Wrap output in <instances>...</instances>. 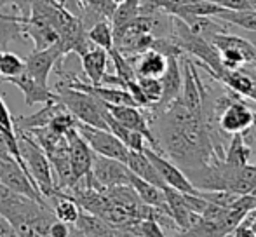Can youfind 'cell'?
Here are the masks:
<instances>
[{
  "instance_id": "1",
  "label": "cell",
  "mask_w": 256,
  "mask_h": 237,
  "mask_svg": "<svg viewBox=\"0 0 256 237\" xmlns=\"http://www.w3.org/2000/svg\"><path fill=\"white\" fill-rule=\"evenodd\" d=\"M16 134H18V148H20L21 159H23L24 168H26L28 178L34 182V185L37 186L40 196L48 202L49 197H52L58 190L51 162H49L46 152L40 148V145L26 131L16 128Z\"/></svg>"
},
{
  "instance_id": "2",
  "label": "cell",
  "mask_w": 256,
  "mask_h": 237,
  "mask_svg": "<svg viewBox=\"0 0 256 237\" xmlns=\"http://www.w3.org/2000/svg\"><path fill=\"white\" fill-rule=\"evenodd\" d=\"M54 92H56L58 102L77 118L78 122L92 126V128L108 129L106 120H104L106 106H104L102 100L63 84H56V91Z\"/></svg>"
},
{
  "instance_id": "3",
  "label": "cell",
  "mask_w": 256,
  "mask_h": 237,
  "mask_svg": "<svg viewBox=\"0 0 256 237\" xmlns=\"http://www.w3.org/2000/svg\"><path fill=\"white\" fill-rule=\"evenodd\" d=\"M129 176H131V171L124 162L94 154L91 171L78 182L84 183L86 186L100 190L118 185H129Z\"/></svg>"
},
{
  "instance_id": "4",
  "label": "cell",
  "mask_w": 256,
  "mask_h": 237,
  "mask_svg": "<svg viewBox=\"0 0 256 237\" xmlns=\"http://www.w3.org/2000/svg\"><path fill=\"white\" fill-rule=\"evenodd\" d=\"M77 131L80 132L82 138L88 142V145L91 146V150L98 156L103 157H110V159L120 160L126 164L128 160V146L120 142L115 134H112L108 129H100V128H92V126L82 124L77 120Z\"/></svg>"
},
{
  "instance_id": "5",
  "label": "cell",
  "mask_w": 256,
  "mask_h": 237,
  "mask_svg": "<svg viewBox=\"0 0 256 237\" xmlns=\"http://www.w3.org/2000/svg\"><path fill=\"white\" fill-rule=\"evenodd\" d=\"M108 114L115 118L117 122H120L122 126L132 129V131L140 132V134L145 136L146 143H148L150 148H154L155 152L160 154V148H158V143L155 140L152 129H150V122L146 118V114L143 112L140 106H131V105H106Z\"/></svg>"
},
{
  "instance_id": "6",
  "label": "cell",
  "mask_w": 256,
  "mask_h": 237,
  "mask_svg": "<svg viewBox=\"0 0 256 237\" xmlns=\"http://www.w3.org/2000/svg\"><path fill=\"white\" fill-rule=\"evenodd\" d=\"M143 152H145V156L150 159V162L154 164L157 173L160 174L162 182H164L168 186H171V188L178 190V192H183V194H199V190L192 185V182L188 180V176H186L176 164H172L169 159H166L162 154L155 152V150L150 148L148 145L145 146Z\"/></svg>"
},
{
  "instance_id": "7",
  "label": "cell",
  "mask_w": 256,
  "mask_h": 237,
  "mask_svg": "<svg viewBox=\"0 0 256 237\" xmlns=\"http://www.w3.org/2000/svg\"><path fill=\"white\" fill-rule=\"evenodd\" d=\"M0 183L4 186H7V188H10L12 192L30 197V199L37 200V202L48 204L44 197L40 196V192L37 190V186L34 185V182L28 178V174L16 164V160H7L0 157Z\"/></svg>"
},
{
  "instance_id": "8",
  "label": "cell",
  "mask_w": 256,
  "mask_h": 237,
  "mask_svg": "<svg viewBox=\"0 0 256 237\" xmlns=\"http://www.w3.org/2000/svg\"><path fill=\"white\" fill-rule=\"evenodd\" d=\"M63 56L64 54L61 52L58 44L46 49H35L32 54H28L24 58V72L30 77H34L38 84L49 86V75H51L52 68L60 63Z\"/></svg>"
},
{
  "instance_id": "9",
  "label": "cell",
  "mask_w": 256,
  "mask_h": 237,
  "mask_svg": "<svg viewBox=\"0 0 256 237\" xmlns=\"http://www.w3.org/2000/svg\"><path fill=\"white\" fill-rule=\"evenodd\" d=\"M162 84V96L160 102L155 105L148 106L150 114H158L171 105L174 100L180 98L182 92V84H183V74L182 66H180V56H168V64H166V72L160 77Z\"/></svg>"
},
{
  "instance_id": "10",
  "label": "cell",
  "mask_w": 256,
  "mask_h": 237,
  "mask_svg": "<svg viewBox=\"0 0 256 237\" xmlns=\"http://www.w3.org/2000/svg\"><path fill=\"white\" fill-rule=\"evenodd\" d=\"M254 112L240 98H234L222 112L218 114V128L223 132L236 134L244 132L253 126Z\"/></svg>"
},
{
  "instance_id": "11",
  "label": "cell",
  "mask_w": 256,
  "mask_h": 237,
  "mask_svg": "<svg viewBox=\"0 0 256 237\" xmlns=\"http://www.w3.org/2000/svg\"><path fill=\"white\" fill-rule=\"evenodd\" d=\"M64 136H66V140H68V150H70L72 173H74V180H75V183H77L78 180H82L91 171L94 152H92L91 146L88 145V142L80 136L77 128H72Z\"/></svg>"
},
{
  "instance_id": "12",
  "label": "cell",
  "mask_w": 256,
  "mask_h": 237,
  "mask_svg": "<svg viewBox=\"0 0 256 237\" xmlns=\"http://www.w3.org/2000/svg\"><path fill=\"white\" fill-rule=\"evenodd\" d=\"M4 82H9V84L16 86L24 96V105L26 106H32V105H37V103H48V102H52L56 100V92L49 89V86H42L35 80L34 77L26 74V72H21V74L14 75V77H9V78H0Z\"/></svg>"
},
{
  "instance_id": "13",
  "label": "cell",
  "mask_w": 256,
  "mask_h": 237,
  "mask_svg": "<svg viewBox=\"0 0 256 237\" xmlns=\"http://www.w3.org/2000/svg\"><path fill=\"white\" fill-rule=\"evenodd\" d=\"M134 68L136 77H155L160 78L162 74L166 72V64H168V58L160 54L155 49H146V51L140 52L134 56H126Z\"/></svg>"
},
{
  "instance_id": "14",
  "label": "cell",
  "mask_w": 256,
  "mask_h": 237,
  "mask_svg": "<svg viewBox=\"0 0 256 237\" xmlns=\"http://www.w3.org/2000/svg\"><path fill=\"white\" fill-rule=\"evenodd\" d=\"M70 227V237H117L114 227L84 210L80 211L77 222Z\"/></svg>"
},
{
  "instance_id": "15",
  "label": "cell",
  "mask_w": 256,
  "mask_h": 237,
  "mask_svg": "<svg viewBox=\"0 0 256 237\" xmlns=\"http://www.w3.org/2000/svg\"><path fill=\"white\" fill-rule=\"evenodd\" d=\"M80 58V63H82V70H84L86 77L89 78V84H94V86H100L106 74V66H108V51H104L102 48H96L92 46L91 49L84 52Z\"/></svg>"
},
{
  "instance_id": "16",
  "label": "cell",
  "mask_w": 256,
  "mask_h": 237,
  "mask_svg": "<svg viewBox=\"0 0 256 237\" xmlns=\"http://www.w3.org/2000/svg\"><path fill=\"white\" fill-rule=\"evenodd\" d=\"M164 196H166V204H168L169 214H171V218L174 220L176 227H178L182 232L188 230V228L192 227L197 214H194L192 211L186 208L185 200H183V194L166 185Z\"/></svg>"
},
{
  "instance_id": "17",
  "label": "cell",
  "mask_w": 256,
  "mask_h": 237,
  "mask_svg": "<svg viewBox=\"0 0 256 237\" xmlns=\"http://www.w3.org/2000/svg\"><path fill=\"white\" fill-rule=\"evenodd\" d=\"M129 185H131V188L134 190L136 196L140 197V200H142L143 204L154 208V210L168 211L169 213L168 204H166L164 188H160V186H157V185H152V183L145 182V180H142L132 173H131V176H129Z\"/></svg>"
},
{
  "instance_id": "18",
  "label": "cell",
  "mask_w": 256,
  "mask_h": 237,
  "mask_svg": "<svg viewBox=\"0 0 256 237\" xmlns=\"http://www.w3.org/2000/svg\"><path fill=\"white\" fill-rule=\"evenodd\" d=\"M209 42H211L218 51H222V49H236V51H239L240 54L244 56L246 63H256V49L244 35L222 32V34L212 35Z\"/></svg>"
},
{
  "instance_id": "19",
  "label": "cell",
  "mask_w": 256,
  "mask_h": 237,
  "mask_svg": "<svg viewBox=\"0 0 256 237\" xmlns=\"http://www.w3.org/2000/svg\"><path fill=\"white\" fill-rule=\"evenodd\" d=\"M126 166L129 168V171H131L132 174H136V176L145 180V182L160 186V188H164L166 186V183L162 182L160 174L157 173V170H155L154 164L150 162L148 157L145 156V152H134V150H129Z\"/></svg>"
},
{
  "instance_id": "20",
  "label": "cell",
  "mask_w": 256,
  "mask_h": 237,
  "mask_svg": "<svg viewBox=\"0 0 256 237\" xmlns=\"http://www.w3.org/2000/svg\"><path fill=\"white\" fill-rule=\"evenodd\" d=\"M104 120H106L108 131H110L112 134L117 136V138L128 146V150H134V152H143V150H145L146 140L143 134H140V132L132 131V129L122 126L120 122H117L110 114H108V110H106V114H104Z\"/></svg>"
},
{
  "instance_id": "21",
  "label": "cell",
  "mask_w": 256,
  "mask_h": 237,
  "mask_svg": "<svg viewBox=\"0 0 256 237\" xmlns=\"http://www.w3.org/2000/svg\"><path fill=\"white\" fill-rule=\"evenodd\" d=\"M28 21V16L0 12V44L7 48L12 40H18L23 35V24Z\"/></svg>"
},
{
  "instance_id": "22",
  "label": "cell",
  "mask_w": 256,
  "mask_h": 237,
  "mask_svg": "<svg viewBox=\"0 0 256 237\" xmlns=\"http://www.w3.org/2000/svg\"><path fill=\"white\" fill-rule=\"evenodd\" d=\"M216 20L223 21L226 24H234V26L240 28L244 32H256V10L251 9H240V10H232V9H223L218 16H214Z\"/></svg>"
},
{
  "instance_id": "23",
  "label": "cell",
  "mask_w": 256,
  "mask_h": 237,
  "mask_svg": "<svg viewBox=\"0 0 256 237\" xmlns=\"http://www.w3.org/2000/svg\"><path fill=\"white\" fill-rule=\"evenodd\" d=\"M78 7L84 9L86 18H94V23H98V21H103V20L110 21L112 14H114L117 6H115L112 0H78ZM84 20H80V21H84Z\"/></svg>"
},
{
  "instance_id": "24",
  "label": "cell",
  "mask_w": 256,
  "mask_h": 237,
  "mask_svg": "<svg viewBox=\"0 0 256 237\" xmlns=\"http://www.w3.org/2000/svg\"><path fill=\"white\" fill-rule=\"evenodd\" d=\"M88 38L96 48L110 51V49L114 48V28H112V23L108 20L94 23L88 30Z\"/></svg>"
},
{
  "instance_id": "25",
  "label": "cell",
  "mask_w": 256,
  "mask_h": 237,
  "mask_svg": "<svg viewBox=\"0 0 256 237\" xmlns=\"http://www.w3.org/2000/svg\"><path fill=\"white\" fill-rule=\"evenodd\" d=\"M250 154L251 150L246 146L242 132H236L232 138V143H230L228 152L225 154V159L223 160L232 168H242L250 160Z\"/></svg>"
},
{
  "instance_id": "26",
  "label": "cell",
  "mask_w": 256,
  "mask_h": 237,
  "mask_svg": "<svg viewBox=\"0 0 256 237\" xmlns=\"http://www.w3.org/2000/svg\"><path fill=\"white\" fill-rule=\"evenodd\" d=\"M140 2H142V0H126V2L118 4L110 18L112 28H118V26H122V24L132 21L134 18H138L140 14H142V10H140Z\"/></svg>"
},
{
  "instance_id": "27",
  "label": "cell",
  "mask_w": 256,
  "mask_h": 237,
  "mask_svg": "<svg viewBox=\"0 0 256 237\" xmlns=\"http://www.w3.org/2000/svg\"><path fill=\"white\" fill-rule=\"evenodd\" d=\"M24 70V60L10 51L0 52V78H9Z\"/></svg>"
},
{
  "instance_id": "28",
  "label": "cell",
  "mask_w": 256,
  "mask_h": 237,
  "mask_svg": "<svg viewBox=\"0 0 256 237\" xmlns=\"http://www.w3.org/2000/svg\"><path fill=\"white\" fill-rule=\"evenodd\" d=\"M136 82H138L140 89H142L143 96L146 98V102H148L150 106L160 102V96H162L160 78H155V77H136Z\"/></svg>"
},
{
  "instance_id": "29",
  "label": "cell",
  "mask_w": 256,
  "mask_h": 237,
  "mask_svg": "<svg viewBox=\"0 0 256 237\" xmlns=\"http://www.w3.org/2000/svg\"><path fill=\"white\" fill-rule=\"evenodd\" d=\"M220 58H222V64L225 70H237V68L248 64L244 56L239 51H236V49H222L220 51Z\"/></svg>"
},
{
  "instance_id": "30",
  "label": "cell",
  "mask_w": 256,
  "mask_h": 237,
  "mask_svg": "<svg viewBox=\"0 0 256 237\" xmlns=\"http://www.w3.org/2000/svg\"><path fill=\"white\" fill-rule=\"evenodd\" d=\"M70 232H72V227L64 222H60L56 220L51 224L49 227V237H70Z\"/></svg>"
},
{
  "instance_id": "31",
  "label": "cell",
  "mask_w": 256,
  "mask_h": 237,
  "mask_svg": "<svg viewBox=\"0 0 256 237\" xmlns=\"http://www.w3.org/2000/svg\"><path fill=\"white\" fill-rule=\"evenodd\" d=\"M244 37H246L248 40H250L251 44L254 46V49H256V32H246V34H244Z\"/></svg>"
},
{
  "instance_id": "32",
  "label": "cell",
  "mask_w": 256,
  "mask_h": 237,
  "mask_svg": "<svg viewBox=\"0 0 256 237\" xmlns=\"http://www.w3.org/2000/svg\"><path fill=\"white\" fill-rule=\"evenodd\" d=\"M248 7L251 10H256V0H248Z\"/></svg>"
},
{
  "instance_id": "33",
  "label": "cell",
  "mask_w": 256,
  "mask_h": 237,
  "mask_svg": "<svg viewBox=\"0 0 256 237\" xmlns=\"http://www.w3.org/2000/svg\"><path fill=\"white\" fill-rule=\"evenodd\" d=\"M251 230H253V234L256 236V222H253V224H251Z\"/></svg>"
},
{
  "instance_id": "34",
  "label": "cell",
  "mask_w": 256,
  "mask_h": 237,
  "mask_svg": "<svg viewBox=\"0 0 256 237\" xmlns=\"http://www.w3.org/2000/svg\"><path fill=\"white\" fill-rule=\"evenodd\" d=\"M251 128L254 129V132H256V112H254V117H253V126H251Z\"/></svg>"
},
{
  "instance_id": "35",
  "label": "cell",
  "mask_w": 256,
  "mask_h": 237,
  "mask_svg": "<svg viewBox=\"0 0 256 237\" xmlns=\"http://www.w3.org/2000/svg\"><path fill=\"white\" fill-rule=\"evenodd\" d=\"M112 2L115 4V6H118V4H122V2H126V0H112Z\"/></svg>"
},
{
  "instance_id": "36",
  "label": "cell",
  "mask_w": 256,
  "mask_h": 237,
  "mask_svg": "<svg viewBox=\"0 0 256 237\" xmlns=\"http://www.w3.org/2000/svg\"><path fill=\"white\" fill-rule=\"evenodd\" d=\"M250 64H251V66H253V68H254V70H256V63H250Z\"/></svg>"
},
{
  "instance_id": "37",
  "label": "cell",
  "mask_w": 256,
  "mask_h": 237,
  "mask_svg": "<svg viewBox=\"0 0 256 237\" xmlns=\"http://www.w3.org/2000/svg\"><path fill=\"white\" fill-rule=\"evenodd\" d=\"M0 237H4V236H2V234H0Z\"/></svg>"
},
{
  "instance_id": "38",
  "label": "cell",
  "mask_w": 256,
  "mask_h": 237,
  "mask_svg": "<svg viewBox=\"0 0 256 237\" xmlns=\"http://www.w3.org/2000/svg\"><path fill=\"white\" fill-rule=\"evenodd\" d=\"M0 52H2V51H0Z\"/></svg>"
}]
</instances>
